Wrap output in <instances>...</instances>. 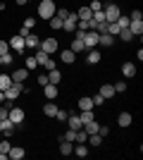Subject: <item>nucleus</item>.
Wrapping results in <instances>:
<instances>
[{
  "instance_id": "nucleus-53",
  "label": "nucleus",
  "mask_w": 143,
  "mask_h": 160,
  "mask_svg": "<svg viewBox=\"0 0 143 160\" xmlns=\"http://www.w3.org/2000/svg\"><path fill=\"white\" fill-rule=\"evenodd\" d=\"M14 2H17V5H26L29 0H14Z\"/></svg>"
},
{
  "instance_id": "nucleus-11",
  "label": "nucleus",
  "mask_w": 143,
  "mask_h": 160,
  "mask_svg": "<svg viewBox=\"0 0 143 160\" xmlns=\"http://www.w3.org/2000/svg\"><path fill=\"white\" fill-rule=\"evenodd\" d=\"M67 124H69V129H74V132H79V129L83 127L81 117H79V115H74V112H69V117H67Z\"/></svg>"
},
{
  "instance_id": "nucleus-22",
  "label": "nucleus",
  "mask_w": 143,
  "mask_h": 160,
  "mask_svg": "<svg viewBox=\"0 0 143 160\" xmlns=\"http://www.w3.org/2000/svg\"><path fill=\"white\" fill-rule=\"evenodd\" d=\"M79 110H93V98L91 96H81L79 98Z\"/></svg>"
},
{
  "instance_id": "nucleus-49",
  "label": "nucleus",
  "mask_w": 143,
  "mask_h": 160,
  "mask_svg": "<svg viewBox=\"0 0 143 160\" xmlns=\"http://www.w3.org/2000/svg\"><path fill=\"white\" fill-rule=\"evenodd\" d=\"M129 19H143L141 10H134V12H131V17H129Z\"/></svg>"
},
{
  "instance_id": "nucleus-31",
  "label": "nucleus",
  "mask_w": 143,
  "mask_h": 160,
  "mask_svg": "<svg viewBox=\"0 0 143 160\" xmlns=\"http://www.w3.org/2000/svg\"><path fill=\"white\" fill-rule=\"evenodd\" d=\"M62 22H64V19H60L57 14L50 17V29H53V31H60V29H62Z\"/></svg>"
},
{
  "instance_id": "nucleus-55",
  "label": "nucleus",
  "mask_w": 143,
  "mask_h": 160,
  "mask_svg": "<svg viewBox=\"0 0 143 160\" xmlns=\"http://www.w3.org/2000/svg\"><path fill=\"white\" fill-rule=\"evenodd\" d=\"M0 67H2V55H0Z\"/></svg>"
},
{
  "instance_id": "nucleus-41",
  "label": "nucleus",
  "mask_w": 143,
  "mask_h": 160,
  "mask_svg": "<svg viewBox=\"0 0 143 160\" xmlns=\"http://www.w3.org/2000/svg\"><path fill=\"white\" fill-rule=\"evenodd\" d=\"M5 53H10V43L0 38V55H5Z\"/></svg>"
},
{
  "instance_id": "nucleus-17",
  "label": "nucleus",
  "mask_w": 143,
  "mask_h": 160,
  "mask_svg": "<svg viewBox=\"0 0 143 160\" xmlns=\"http://www.w3.org/2000/svg\"><path fill=\"white\" fill-rule=\"evenodd\" d=\"M112 43H115V36H110L107 31L98 36V46H102V48H110V46H112Z\"/></svg>"
},
{
  "instance_id": "nucleus-20",
  "label": "nucleus",
  "mask_w": 143,
  "mask_h": 160,
  "mask_svg": "<svg viewBox=\"0 0 143 160\" xmlns=\"http://www.w3.org/2000/svg\"><path fill=\"white\" fill-rule=\"evenodd\" d=\"M72 151H74V141L60 139V153H62V155H72Z\"/></svg>"
},
{
  "instance_id": "nucleus-38",
  "label": "nucleus",
  "mask_w": 143,
  "mask_h": 160,
  "mask_svg": "<svg viewBox=\"0 0 143 160\" xmlns=\"http://www.w3.org/2000/svg\"><path fill=\"white\" fill-rule=\"evenodd\" d=\"M117 27L126 29V27H129V17H122V14H119V17H117Z\"/></svg>"
},
{
  "instance_id": "nucleus-33",
  "label": "nucleus",
  "mask_w": 143,
  "mask_h": 160,
  "mask_svg": "<svg viewBox=\"0 0 143 160\" xmlns=\"http://www.w3.org/2000/svg\"><path fill=\"white\" fill-rule=\"evenodd\" d=\"M117 36H119L122 41H131V38H136V36H134L129 29H119V33H117Z\"/></svg>"
},
{
  "instance_id": "nucleus-36",
  "label": "nucleus",
  "mask_w": 143,
  "mask_h": 160,
  "mask_svg": "<svg viewBox=\"0 0 143 160\" xmlns=\"http://www.w3.org/2000/svg\"><path fill=\"white\" fill-rule=\"evenodd\" d=\"M24 67H26L29 72H31V69H36V67H38V62H36V58H26V60H24Z\"/></svg>"
},
{
  "instance_id": "nucleus-35",
  "label": "nucleus",
  "mask_w": 143,
  "mask_h": 160,
  "mask_svg": "<svg viewBox=\"0 0 143 160\" xmlns=\"http://www.w3.org/2000/svg\"><path fill=\"white\" fill-rule=\"evenodd\" d=\"M86 139H88V134L83 132V129H79V132H76V139H74V143H86Z\"/></svg>"
},
{
  "instance_id": "nucleus-8",
  "label": "nucleus",
  "mask_w": 143,
  "mask_h": 160,
  "mask_svg": "<svg viewBox=\"0 0 143 160\" xmlns=\"http://www.w3.org/2000/svg\"><path fill=\"white\" fill-rule=\"evenodd\" d=\"M7 117H10V120H12L14 124H17V127H19L21 122H24V110H21V108L10 105V112H7Z\"/></svg>"
},
{
  "instance_id": "nucleus-23",
  "label": "nucleus",
  "mask_w": 143,
  "mask_h": 160,
  "mask_svg": "<svg viewBox=\"0 0 143 160\" xmlns=\"http://www.w3.org/2000/svg\"><path fill=\"white\" fill-rule=\"evenodd\" d=\"M100 96H102V98H105V100H107V98H115V86H112V84H105V86H100Z\"/></svg>"
},
{
  "instance_id": "nucleus-14",
  "label": "nucleus",
  "mask_w": 143,
  "mask_h": 160,
  "mask_svg": "<svg viewBox=\"0 0 143 160\" xmlns=\"http://www.w3.org/2000/svg\"><path fill=\"white\" fill-rule=\"evenodd\" d=\"M43 91H45V98H48V100H55V98H57V93H60V88L55 86V84H45V86H43Z\"/></svg>"
},
{
  "instance_id": "nucleus-48",
  "label": "nucleus",
  "mask_w": 143,
  "mask_h": 160,
  "mask_svg": "<svg viewBox=\"0 0 143 160\" xmlns=\"http://www.w3.org/2000/svg\"><path fill=\"white\" fill-rule=\"evenodd\" d=\"M34 24H36L34 17H26V19H24V27H26V29H34Z\"/></svg>"
},
{
  "instance_id": "nucleus-39",
  "label": "nucleus",
  "mask_w": 143,
  "mask_h": 160,
  "mask_svg": "<svg viewBox=\"0 0 143 160\" xmlns=\"http://www.w3.org/2000/svg\"><path fill=\"white\" fill-rule=\"evenodd\" d=\"M112 86H115V93H124V91H126V81H117Z\"/></svg>"
},
{
  "instance_id": "nucleus-2",
  "label": "nucleus",
  "mask_w": 143,
  "mask_h": 160,
  "mask_svg": "<svg viewBox=\"0 0 143 160\" xmlns=\"http://www.w3.org/2000/svg\"><path fill=\"white\" fill-rule=\"evenodd\" d=\"M57 48H60L57 38H41V43H38L36 50H43V53H48V55H55V53H57Z\"/></svg>"
},
{
  "instance_id": "nucleus-9",
  "label": "nucleus",
  "mask_w": 143,
  "mask_h": 160,
  "mask_svg": "<svg viewBox=\"0 0 143 160\" xmlns=\"http://www.w3.org/2000/svg\"><path fill=\"white\" fill-rule=\"evenodd\" d=\"M14 129H17V124H14L10 117H5V120H0V132H2V136H12Z\"/></svg>"
},
{
  "instance_id": "nucleus-37",
  "label": "nucleus",
  "mask_w": 143,
  "mask_h": 160,
  "mask_svg": "<svg viewBox=\"0 0 143 160\" xmlns=\"http://www.w3.org/2000/svg\"><path fill=\"white\" fill-rule=\"evenodd\" d=\"M12 62H14V55L12 53H5V55H2V67H10Z\"/></svg>"
},
{
  "instance_id": "nucleus-16",
  "label": "nucleus",
  "mask_w": 143,
  "mask_h": 160,
  "mask_svg": "<svg viewBox=\"0 0 143 160\" xmlns=\"http://www.w3.org/2000/svg\"><path fill=\"white\" fill-rule=\"evenodd\" d=\"M48 81H50V84H55V86H60V81H62V72L57 69V67L48 72Z\"/></svg>"
},
{
  "instance_id": "nucleus-28",
  "label": "nucleus",
  "mask_w": 143,
  "mask_h": 160,
  "mask_svg": "<svg viewBox=\"0 0 143 160\" xmlns=\"http://www.w3.org/2000/svg\"><path fill=\"white\" fill-rule=\"evenodd\" d=\"M86 143L95 148V146H100V143H102V136H100L98 132H95V134H88V139H86Z\"/></svg>"
},
{
  "instance_id": "nucleus-4",
  "label": "nucleus",
  "mask_w": 143,
  "mask_h": 160,
  "mask_svg": "<svg viewBox=\"0 0 143 160\" xmlns=\"http://www.w3.org/2000/svg\"><path fill=\"white\" fill-rule=\"evenodd\" d=\"M98 36H100V33L93 31V29L83 31V46H86V50H91V48H98Z\"/></svg>"
},
{
  "instance_id": "nucleus-10",
  "label": "nucleus",
  "mask_w": 143,
  "mask_h": 160,
  "mask_svg": "<svg viewBox=\"0 0 143 160\" xmlns=\"http://www.w3.org/2000/svg\"><path fill=\"white\" fill-rule=\"evenodd\" d=\"M10 77H12V84H24L26 77H29V69H26V67H19V69H14Z\"/></svg>"
},
{
  "instance_id": "nucleus-21",
  "label": "nucleus",
  "mask_w": 143,
  "mask_h": 160,
  "mask_svg": "<svg viewBox=\"0 0 143 160\" xmlns=\"http://www.w3.org/2000/svg\"><path fill=\"white\" fill-rule=\"evenodd\" d=\"M24 43H26V48H38V43H41V36H36V33L29 31V36L24 38Z\"/></svg>"
},
{
  "instance_id": "nucleus-5",
  "label": "nucleus",
  "mask_w": 143,
  "mask_h": 160,
  "mask_svg": "<svg viewBox=\"0 0 143 160\" xmlns=\"http://www.w3.org/2000/svg\"><path fill=\"white\" fill-rule=\"evenodd\" d=\"M7 43H10V50H14V53H24V48H26V43H24V36H12V38H7Z\"/></svg>"
},
{
  "instance_id": "nucleus-47",
  "label": "nucleus",
  "mask_w": 143,
  "mask_h": 160,
  "mask_svg": "<svg viewBox=\"0 0 143 160\" xmlns=\"http://www.w3.org/2000/svg\"><path fill=\"white\" fill-rule=\"evenodd\" d=\"M7 112H10V105H0V120H5Z\"/></svg>"
},
{
  "instance_id": "nucleus-30",
  "label": "nucleus",
  "mask_w": 143,
  "mask_h": 160,
  "mask_svg": "<svg viewBox=\"0 0 143 160\" xmlns=\"http://www.w3.org/2000/svg\"><path fill=\"white\" fill-rule=\"evenodd\" d=\"M98 127H100V124H98V122H95V120H91V122H86V124H83V132H86V134H95V132H98Z\"/></svg>"
},
{
  "instance_id": "nucleus-46",
  "label": "nucleus",
  "mask_w": 143,
  "mask_h": 160,
  "mask_svg": "<svg viewBox=\"0 0 143 160\" xmlns=\"http://www.w3.org/2000/svg\"><path fill=\"white\" fill-rule=\"evenodd\" d=\"M93 105H98V108H100V105H105V98H102L100 93H98V96H93Z\"/></svg>"
},
{
  "instance_id": "nucleus-3",
  "label": "nucleus",
  "mask_w": 143,
  "mask_h": 160,
  "mask_svg": "<svg viewBox=\"0 0 143 160\" xmlns=\"http://www.w3.org/2000/svg\"><path fill=\"white\" fill-rule=\"evenodd\" d=\"M102 14H105V22H110V24H112V22H117V17H119V7L115 5V2H107V5H102Z\"/></svg>"
},
{
  "instance_id": "nucleus-32",
  "label": "nucleus",
  "mask_w": 143,
  "mask_h": 160,
  "mask_svg": "<svg viewBox=\"0 0 143 160\" xmlns=\"http://www.w3.org/2000/svg\"><path fill=\"white\" fill-rule=\"evenodd\" d=\"M34 58H36V62H38V65H45L50 55H48V53H43V50H36V55H34Z\"/></svg>"
},
{
  "instance_id": "nucleus-42",
  "label": "nucleus",
  "mask_w": 143,
  "mask_h": 160,
  "mask_svg": "<svg viewBox=\"0 0 143 160\" xmlns=\"http://www.w3.org/2000/svg\"><path fill=\"white\" fill-rule=\"evenodd\" d=\"M55 14L60 17V19H67V14H69V10L67 7H60V10H55Z\"/></svg>"
},
{
  "instance_id": "nucleus-13",
  "label": "nucleus",
  "mask_w": 143,
  "mask_h": 160,
  "mask_svg": "<svg viewBox=\"0 0 143 160\" xmlns=\"http://www.w3.org/2000/svg\"><path fill=\"white\" fill-rule=\"evenodd\" d=\"M122 77L134 79V77H136V65H134V62H124L122 65Z\"/></svg>"
},
{
  "instance_id": "nucleus-6",
  "label": "nucleus",
  "mask_w": 143,
  "mask_h": 160,
  "mask_svg": "<svg viewBox=\"0 0 143 160\" xmlns=\"http://www.w3.org/2000/svg\"><path fill=\"white\" fill-rule=\"evenodd\" d=\"M21 93H24V84H12V86H10V88L5 91V98L10 100V103H12V100H17Z\"/></svg>"
},
{
  "instance_id": "nucleus-54",
  "label": "nucleus",
  "mask_w": 143,
  "mask_h": 160,
  "mask_svg": "<svg viewBox=\"0 0 143 160\" xmlns=\"http://www.w3.org/2000/svg\"><path fill=\"white\" fill-rule=\"evenodd\" d=\"M0 103H5V91H0Z\"/></svg>"
},
{
  "instance_id": "nucleus-50",
  "label": "nucleus",
  "mask_w": 143,
  "mask_h": 160,
  "mask_svg": "<svg viewBox=\"0 0 143 160\" xmlns=\"http://www.w3.org/2000/svg\"><path fill=\"white\" fill-rule=\"evenodd\" d=\"M98 134H100V136H107V134H110V129L105 127V124H102V127H98Z\"/></svg>"
},
{
  "instance_id": "nucleus-18",
  "label": "nucleus",
  "mask_w": 143,
  "mask_h": 160,
  "mask_svg": "<svg viewBox=\"0 0 143 160\" xmlns=\"http://www.w3.org/2000/svg\"><path fill=\"white\" fill-rule=\"evenodd\" d=\"M131 122H134V117H131L129 112H119L117 115V124H119V127H131Z\"/></svg>"
},
{
  "instance_id": "nucleus-34",
  "label": "nucleus",
  "mask_w": 143,
  "mask_h": 160,
  "mask_svg": "<svg viewBox=\"0 0 143 160\" xmlns=\"http://www.w3.org/2000/svg\"><path fill=\"white\" fill-rule=\"evenodd\" d=\"M79 117H81L83 124H86V122H91V120H95V117H93V110H81V115H79Z\"/></svg>"
},
{
  "instance_id": "nucleus-27",
  "label": "nucleus",
  "mask_w": 143,
  "mask_h": 160,
  "mask_svg": "<svg viewBox=\"0 0 143 160\" xmlns=\"http://www.w3.org/2000/svg\"><path fill=\"white\" fill-rule=\"evenodd\" d=\"M76 17H79V19H83V22H88L91 17H93V12H91V7L86 5V7H79V12H76Z\"/></svg>"
},
{
  "instance_id": "nucleus-56",
  "label": "nucleus",
  "mask_w": 143,
  "mask_h": 160,
  "mask_svg": "<svg viewBox=\"0 0 143 160\" xmlns=\"http://www.w3.org/2000/svg\"><path fill=\"white\" fill-rule=\"evenodd\" d=\"M0 139H2V132H0Z\"/></svg>"
},
{
  "instance_id": "nucleus-26",
  "label": "nucleus",
  "mask_w": 143,
  "mask_h": 160,
  "mask_svg": "<svg viewBox=\"0 0 143 160\" xmlns=\"http://www.w3.org/2000/svg\"><path fill=\"white\" fill-rule=\"evenodd\" d=\"M60 60L64 62V65H72V62L76 60V53H72V50H69V48H67V50H62V55H60Z\"/></svg>"
},
{
  "instance_id": "nucleus-7",
  "label": "nucleus",
  "mask_w": 143,
  "mask_h": 160,
  "mask_svg": "<svg viewBox=\"0 0 143 160\" xmlns=\"http://www.w3.org/2000/svg\"><path fill=\"white\" fill-rule=\"evenodd\" d=\"M76 22H79L76 12H69V14H67V19L62 22V29H64L67 33H74V31H76Z\"/></svg>"
},
{
  "instance_id": "nucleus-29",
  "label": "nucleus",
  "mask_w": 143,
  "mask_h": 160,
  "mask_svg": "<svg viewBox=\"0 0 143 160\" xmlns=\"http://www.w3.org/2000/svg\"><path fill=\"white\" fill-rule=\"evenodd\" d=\"M12 86V77L10 74H0V91H7Z\"/></svg>"
},
{
  "instance_id": "nucleus-24",
  "label": "nucleus",
  "mask_w": 143,
  "mask_h": 160,
  "mask_svg": "<svg viewBox=\"0 0 143 160\" xmlns=\"http://www.w3.org/2000/svg\"><path fill=\"white\" fill-rule=\"evenodd\" d=\"M57 110H60V108L55 105L53 100H50L48 105H43V115H45V117H55V115H57Z\"/></svg>"
},
{
  "instance_id": "nucleus-43",
  "label": "nucleus",
  "mask_w": 143,
  "mask_h": 160,
  "mask_svg": "<svg viewBox=\"0 0 143 160\" xmlns=\"http://www.w3.org/2000/svg\"><path fill=\"white\" fill-rule=\"evenodd\" d=\"M88 7H91V12H98V10H102V2H100V0H93Z\"/></svg>"
},
{
  "instance_id": "nucleus-51",
  "label": "nucleus",
  "mask_w": 143,
  "mask_h": 160,
  "mask_svg": "<svg viewBox=\"0 0 143 160\" xmlns=\"http://www.w3.org/2000/svg\"><path fill=\"white\" fill-rule=\"evenodd\" d=\"M45 84H50V81H48V77L41 74V77H38V86H45Z\"/></svg>"
},
{
  "instance_id": "nucleus-12",
  "label": "nucleus",
  "mask_w": 143,
  "mask_h": 160,
  "mask_svg": "<svg viewBox=\"0 0 143 160\" xmlns=\"http://www.w3.org/2000/svg\"><path fill=\"white\" fill-rule=\"evenodd\" d=\"M126 29H129L134 36H141L143 33V19H129V27Z\"/></svg>"
},
{
  "instance_id": "nucleus-45",
  "label": "nucleus",
  "mask_w": 143,
  "mask_h": 160,
  "mask_svg": "<svg viewBox=\"0 0 143 160\" xmlns=\"http://www.w3.org/2000/svg\"><path fill=\"white\" fill-rule=\"evenodd\" d=\"M60 122H67V117H69V112H64V110H57V115H55Z\"/></svg>"
},
{
  "instance_id": "nucleus-52",
  "label": "nucleus",
  "mask_w": 143,
  "mask_h": 160,
  "mask_svg": "<svg viewBox=\"0 0 143 160\" xmlns=\"http://www.w3.org/2000/svg\"><path fill=\"white\" fill-rule=\"evenodd\" d=\"M29 31H31V29H26V27H21V29H19V36H24V38H26V36H29Z\"/></svg>"
},
{
  "instance_id": "nucleus-1",
  "label": "nucleus",
  "mask_w": 143,
  "mask_h": 160,
  "mask_svg": "<svg viewBox=\"0 0 143 160\" xmlns=\"http://www.w3.org/2000/svg\"><path fill=\"white\" fill-rule=\"evenodd\" d=\"M55 0H41L38 2V17L41 19H50V17H55Z\"/></svg>"
},
{
  "instance_id": "nucleus-44",
  "label": "nucleus",
  "mask_w": 143,
  "mask_h": 160,
  "mask_svg": "<svg viewBox=\"0 0 143 160\" xmlns=\"http://www.w3.org/2000/svg\"><path fill=\"white\" fill-rule=\"evenodd\" d=\"M93 22H105V14H102V10H98V12H93V17H91Z\"/></svg>"
},
{
  "instance_id": "nucleus-15",
  "label": "nucleus",
  "mask_w": 143,
  "mask_h": 160,
  "mask_svg": "<svg viewBox=\"0 0 143 160\" xmlns=\"http://www.w3.org/2000/svg\"><path fill=\"white\" fill-rule=\"evenodd\" d=\"M24 155H26V151H24L21 146H12V148H10V153H7V158H12V160H21Z\"/></svg>"
},
{
  "instance_id": "nucleus-25",
  "label": "nucleus",
  "mask_w": 143,
  "mask_h": 160,
  "mask_svg": "<svg viewBox=\"0 0 143 160\" xmlns=\"http://www.w3.org/2000/svg\"><path fill=\"white\" fill-rule=\"evenodd\" d=\"M74 155H79V158H86L88 155V146L86 143H74V151H72Z\"/></svg>"
},
{
  "instance_id": "nucleus-40",
  "label": "nucleus",
  "mask_w": 143,
  "mask_h": 160,
  "mask_svg": "<svg viewBox=\"0 0 143 160\" xmlns=\"http://www.w3.org/2000/svg\"><path fill=\"white\" fill-rule=\"evenodd\" d=\"M62 139H64V141H74L76 139V132H74V129H67V132L62 134Z\"/></svg>"
},
{
  "instance_id": "nucleus-19",
  "label": "nucleus",
  "mask_w": 143,
  "mask_h": 160,
  "mask_svg": "<svg viewBox=\"0 0 143 160\" xmlns=\"http://www.w3.org/2000/svg\"><path fill=\"white\" fill-rule=\"evenodd\" d=\"M86 62H88V65H98V62H100V50H98V48H91L88 55H86Z\"/></svg>"
}]
</instances>
